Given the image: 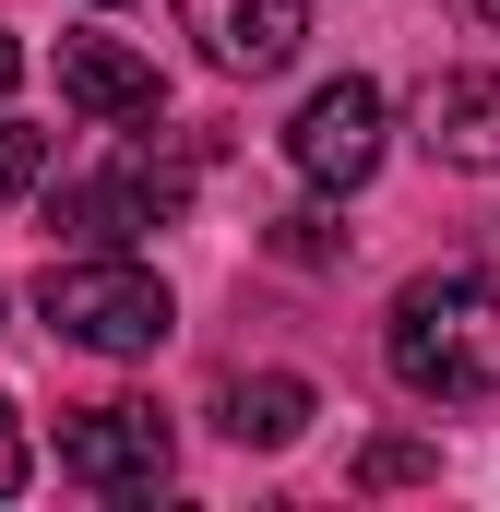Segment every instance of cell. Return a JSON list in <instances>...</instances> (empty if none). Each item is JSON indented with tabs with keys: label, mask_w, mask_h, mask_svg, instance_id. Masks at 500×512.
<instances>
[{
	"label": "cell",
	"mask_w": 500,
	"mask_h": 512,
	"mask_svg": "<svg viewBox=\"0 0 500 512\" xmlns=\"http://www.w3.org/2000/svg\"><path fill=\"white\" fill-rule=\"evenodd\" d=\"M417 143L465 179H500V72H429L417 96Z\"/></svg>",
	"instance_id": "cell-7"
},
{
	"label": "cell",
	"mask_w": 500,
	"mask_h": 512,
	"mask_svg": "<svg viewBox=\"0 0 500 512\" xmlns=\"http://www.w3.org/2000/svg\"><path fill=\"white\" fill-rule=\"evenodd\" d=\"M381 143H393V108H381L370 72L310 84V108L286 120V155H298V179H310V191H358V179L381 167Z\"/></svg>",
	"instance_id": "cell-4"
},
{
	"label": "cell",
	"mask_w": 500,
	"mask_h": 512,
	"mask_svg": "<svg viewBox=\"0 0 500 512\" xmlns=\"http://www.w3.org/2000/svg\"><path fill=\"white\" fill-rule=\"evenodd\" d=\"M167 465H179V441H167V417L155 405H72L60 417V477L72 489H96V501H131V489H167Z\"/></svg>",
	"instance_id": "cell-3"
},
{
	"label": "cell",
	"mask_w": 500,
	"mask_h": 512,
	"mask_svg": "<svg viewBox=\"0 0 500 512\" xmlns=\"http://www.w3.org/2000/svg\"><path fill=\"white\" fill-rule=\"evenodd\" d=\"M12 84H24V48H12V36H0V96H12Z\"/></svg>",
	"instance_id": "cell-14"
},
{
	"label": "cell",
	"mask_w": 500,
	"mask_h": 512,
	"mask_svg": "<svg viewBox=\"0 0 500 512\" xmlns=\"http://www.w3.org/2000/svg\"><path fill=\"white\" fill-rule=\"evenodd\" d=\"M381 358H393V382L417 393V405H477V393H500V286L465 274V262L393 286Z\"/></svg>",
	"instance_id": "cell-1"
},
{
	"label": "cell",
	"mask_w": 500,
	"mask_h": 512,
	"mask_svg": "<svg viewBox=\"0 0 500 512\" xmlns=\"http://www.w3.org/2000/svg\"><path fill=\"white\" fill-rule=\"evenodd\" d=\"M48 179V131H24V120H0V203H24Z\"/></svg>",
	"instance_id": "cell-10"
},
{
	"label": "cell",
	"mask_w": 500,
	"mask_h": 512,
	"mask_svg": "<svg viewBox=\"0 0 500 512\" xmlns=\"http://www.w3.org/2000/svg\"><path fill=\"white\" fill-rule=\"evenodd\" d=\"M36 310H48V334H60V346H96V358H155V346L179 334L167 274H155V262H131V251H72V262H48Z\"/></svg>",
	"instance_id": "cell-2"
},
{
	"label": "cell",
	"mask_w": 500,
	"mask_h": 512,
	"mask_svg": "<svg viewBox=\"0 0 500 512\" xmlns=\"http://www.w3.org/2000/svg\"><path fill=\"white\" fill-rule=\"evenodd\" d=\"M179 215V167H108V179H72L60 203H48V239H72V251H131L143 227H167Z\"/></svg>",
	"instance_id": "cell-5"
},
{
	"label": "cell",
	"mask_w": 500,
	"mask_h": 512,
	"mask_svg": "<svg viewBox=\"0 0 500 512\" xmlns=\"http://www.w3.org/2000/svg\"><path fill=\"white\" fill-rule=\"evenodd\" d=\"M405 477H429V453H417V441H381V453H370V489H405Z\"/></svg>",
	"instance_id": "cell-13"
},
{
	"label": "cell",
	"mask_w": 500,
	"mask_h": 512,
	"mask_svg": "<svg viewBox=\"0 0 500 512\" xmlns=\"http://www.w3.org/2000/svg\"><path fill=\"white\" fill-rule=\"evenodd\" d=\"M477 12H489V24H500V0H477Z\"/></svg>",
	"instance_id": "cell-15"
},
{
	"label": "cell",
	"mask_w": 500,
	"mask_h": 512,
	"mask_svg": "<svg viewBox=\"0 0 500 512\" xmlns=\"http://www.w3.org/2000/svg\"><path fill=\"white\" fill-rule=\"evenodd\" d=\"M274 251H286V262H322V251H334V227H322V215H274Z\"/></svg>",
	"instance_id": "cell-12"
},
{
	"label": "cell",
	"mask_w": 500,
	"mask_h": 512,
	"mask_svg": "<svg viewBox=\"0 0 500 512\" xmlns=\"http://www.w3.org/2000/svg\"><path fill=\"white\" fill-rule=\"evenodd\" d=\"M60 96H72L84 120H108V131H131V120H155V108H167L155 60L120 48V36H60Z\"/></svg>",
	"instance_id": "cell-8"
},
{
	"label": "cell",
	"mask_w": 500,
	"mask_h": 512,
	"mask_svg": "<svg viewBox=\"0 0 500 512\" xmlns=\"http://www.w3.org/2000/svg\"><path fill=\"white\" fill-rule=\"evenodd\" d=\"M179 24H191V48H203L215 72L262 84V72H286V60H298L310 0H179Z\"/></svg>",
	"instance_id": "cell-6"
},
{
	"label": "cell",
	"mask_w": 500,
	"mask_h": 512,
	"mask_svg": "<svg viewBox=\"0 0 500 512\" xmlns=\"http://www.w3.org/2000/svg\"><path fill=\"white\" fill-rule=\"evenodd\" d=\"M24 465H36V453H24V405H12V393H0V501H12V489H24Z\"/></svg>",
	"instance_id": "cell-11"
},
{
	"label": "cell",
	"mask_w": 500,
	"mask_h": 512,
	"mask_svg": "<svg viewBox=\"0 0 500 512\" xmlns=\"http://www.w3.org/2000/svg\"><path fill=\"white\" fill-rule=\"evenodd\" d=\"M310 417H322V393L298 382V370H262V382H227V393H215V429H227L239 453H286Z\"/></svg>",
	"instance_id": "cell-9"
}]
</instances>
